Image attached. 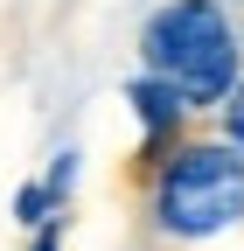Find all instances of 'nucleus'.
Instances as JSON below:
<instances>
[{
    "mask_svg": "<svg viewBox=\"0 0 244 251\" xmlns=\"http://www.w3.org/2000/svg\"><path fill=\"white\" fill-rule=\"evenodd\" d=\"M154 216L174 237H209L244 216V153L230 147H181L154 181Z\"/></svg>",
    "mask_w": 244,
    "mask_h": 251,
    "instance_id": "obj_2",
    "label": "nucleus"
},
{
    "mask_svg": "<svg viewBox=\"0 0 244 251\" xmlns=\"http://www.w3.org/2000/svg\"><path fill=\"white\" fill-rule=\"evenodd\" d=\"M223 133H230V140L244 147V84L230 91V105H223Z\"/></svg>",
    "mask_w": 244,
    "mask_h": 251,
    "instance_id": "obj_4",
    "label": "nucleus"
},
{
    "mask_svg": "<svg viewBox=\"0 0 244 251\" xmlns=\"http://www.w3.org/2000/svg\"><path fill=\"white\" fill-rule=\"evenodd\" d=\"M133 105H140V126H146V133H168V126H174L181 112H189V98H181V91H174L168 77H154V70H146V77L133 84Z\"/></svg>",
    "mask_w": 244,
    "mask_h": 251,
    "instance_id": "obj_3",
    "label": "nucleus"
},
{
    "mask_svg": "<svg viewBox=\"0 0 244 251\" xmlns=\"http://www.w3.org/2000/svg\"><path fill=\"white\" fill-rule=\"evenodd\" d=\"M237 35L217 0H168L140 35V63L168 77L189 105H217L237 91Z\"/></svg>",
    "mask_w": 244,
    "mask_h": 251,
    "instance_id": "obj_1",
    "label": "nucleus"
}]
</instances>
